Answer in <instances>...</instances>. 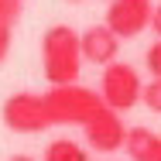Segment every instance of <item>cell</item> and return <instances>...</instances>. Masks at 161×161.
<instances>
[{
  "label": "cell",
  "instance_id": "obj_1",
  "mask_svg": "<svg viewBox=\"0 0 161 161\" xmlns=\"http://www.w3.org/2000/svg\"><path fill=\"white\" fill-rule=\"evenodd\" d=\"M41 69L52 86H72L82 69V34L69 24H52L41 34Z\"/></svg>",
  "mask_w": 161,
  "mask_h": 161
},
{
  "label": "cell",
  "instance_id": "obj_2",
  "mask_svg": "<svg viewBox=\"0 0 161 161\" xmlns=\"http://www.w3.org/2000/svg\"><path fill=\"white\" fill-rule=\"evenodd\" d=\"M45 110H48L52 124H79V127H86L103 110V96L96 89L79 86V82H72V86H52L45 93Z\"/></svg>",
  "mask_w": 161,
  "mask_h": 161
},
{
  "label": "cell",
  "instance_id": "obj_3",
  "mask_svg": "<svg viewBox=\"0 0 161 161\" xmlns=\"http://www.w3.org/2000/svg\"><path fill=\"white\" fill-rule=\"evenodd\" d=\"M99 96H103V106L124 113V110H134L141 99H144V82L137 75V69L130 62H113L103 69L99 75Z\"/></svg>",
  "mask_w": 161,
  "mask_h": 161
},
{
  "label": "cell",
  "instance_id": "obj_4",
  "mask_svg": "<svg viewBox=\"0 0 161 161\" xmlns=\"http://www.w3.org/2000/svg\"><path fill=\"white\" fill-rule=\"evenodd\" d=\"M0 117H3V127L14 130V134H38V130L52 127L48 110H45V96H38V93H14V96H7Z\"/></svg>",
  "mask_w": 161,
  "mask_h": 161
},
{
  "label": "cell",
  "instance_id": "obj_5",
  "mask_svg": "<svg viewBox=\"0 0 161 161\" xmlns=\"http://www.w3.org/2000/svg\"><path fill=\"white\" fill-rule=\"evenodd\" d=\"M151 17H154L151 0H110L103 24L124 41V38H137L144 28H151Z\"/></svg>",
  "mask_w": 161,
  "mask_h": 161
},
{
  "label": "cell",
  "instance_id": "obj_6",
  "mask_svg": "<svg viewBox=\"0 0 161 161\" xmlns=\"http://www.w3.org/2000/svg\"><path fill=\"white\" fill-rule=\"evenodd\" d=\"M82 134H86V144L93 151H99V154H113V151H120L127 144V127H124L120 113L110 110V106H103L96 117L82 127Z\"/></svg>",
  "mask_w": 161,
  "mask_h": 161
},
{
  "label": "cell",
  "instance_id": "obj_7",
  "mask_svg": "<svg viewBox=\"0 0 161 161\" xmlns=\"http://www.w3.org/2000/svg\"><path fill=\"white\" fill-rule=\"evenodd\" d=\"M120 55V38L110 31L106 24H93L82 31V62H93V65H113Z\"/></svg>",
  "mask_w": 161,
  "mask_h": 161
},
{
  "label": "cell",
  "instance_id": "obj_8",
  "mask_svg": "<svg viewBox=\"0 0 161 161\" xmlns=\"http://www.w3.org/2000/svg\"><path fill=\"white\" fill-rule=\"evenodd\" d=\"M41 161H89V154H86V147L75 144L72 137H58V141H52V144L45 147Z\"/></svg>",
  "mask_w": 161,
  "mask_h": 161
},
{
  "label": "cell",
  "instance_id": "obj_9",
  "mask_svg": "<svg viewBox=\"0 0 161 161\" xmlns=\"http://www.w3.org/2000/svg\"><path fill=\"white\" fill-rule=\"evenodd\" d=\"M154 130H147V127H130L127 130V144H124V151H127L134 161H141L147 151H151V144H154Z\"/></svg>",
  "mask_w": 161,
  "mask_h": 161
},
{
  "label": "cell",
  "instance_id": "obj_10",
  "mask_svg": "<svg viewBox=\"0 0 161 161\" xmlns=\"http://www.w3.org/2000/svg\"><path fill=\"white\" fill-rule=\"evenodd\" d=\"M151 113H161V79H151L144 86V99H141Z\"/></svg>",
  "mask_w": 161,
  "mask_h": 161
},
{
  "label": "cell",
  "instance_id": "obj_11",
  "mask_svg": "<svg viewBox=\"0 0 161 161\" xmlns=\"http://www.w3.org/2000/svg\"><path fill=\"white\" fill-rule=\"evenodd\" d=\"M144 65H147V72L154 75V79H161V38L147 48V55H144Z\"/></svg>",
  "mask_w": 161,
  "mask_h": 161
},
{
  "label": "cell",
  "instance_id": "obj_12",
  "mask_svg": "<svg viewBox=\"0 0 161 161\" xmlns=\"http://www.w3.org/2000/svg\"><path fill=\"white\" fill-rule=\"evenodd\" d=\"M17 17H21V3H17V0H0V21L14 28Z\"/></svg>",
  "mask_w": 161,
  "mask_h": 161
},
{
  "label": "cell",
  "instance_id": "obj_13",
  "mask_svg": "<svg viewBox=\"0 0 161 161\" xmlns=\"http://www.w3.org/2000/svg\"><path fill=\"white\" fill-rule=\"evenodd\" d=\"M10 55V24H3L0 21V62Z\"/></svg>",
  "mask_w": 161,
  "mask_h": 161
},
{
  "label": "cell",
  "instance_id": "obj_14",
  "mask_svg": "<svg viewBox=\"0 0 161 161\" xmlns=\"http://www.w3.org/2000/svg\"><path fill=\"white\" fill-rule=\"evenodd\" d=\"M141 161H161V137H154V144H151V151L144 154Z\"/></svg>",
  "mask_w": 161,
  "mask_h": 161
},
{
  "label": "cell",
  "instance_id": "obj_15",
  "mask_svg": "<svg viewBox=\"0 0 161 161\" xmlns=\"http://www.w3.org/2000/svg\"><path fill=\"white\" fill-rule=\"evenodd\" d=\"M151 28H154V34L161 38V0L154 3V17H151Z\"/></svg>",
  "mask_w": 161,
  "mask_h": 161
},
{
  "label": "cell",
  "instance_id": "obj_16",
  "mask_svg": "<svg viewBox=\"0 0 161 161\" xmlns=\"http://www.w3.org/2000/svg\"><path fill=\"white\" fill-rule=\"evenodd\" d=\"M7 161H34L31 154H14V158H7Z\"/></svg>",
  "mask_w": 161,
  "mask_h": 161
},
{
  "label": "cell",
  "instance_id": "obj_17",
  "mask_svg": "<svg viewBox=\"0 0 161 161\" xmlns=\"http://www.w3.org/2000/svg\"><path fill=\"white\" fill-rule=\"evenodd\" d=\"M72 3H82V0H72Z\"/></svg>",
  "mask_w": 161,
  "mask_h": 161
},
{
  "label": "cell",
  "instance_id": "obj_18",
  "mask_svg": "<svg viewBox=\"0 0 161 161\" xmlns=\"http://www.w3.org/2000/svg\"><path fill=\"white\" fill-rule=\"evenodd\" d=\"M17 3H24V0H17Z\"/></svg>",
  "mask_w": 161,
  "mask_h": 161
}]
</instances>
